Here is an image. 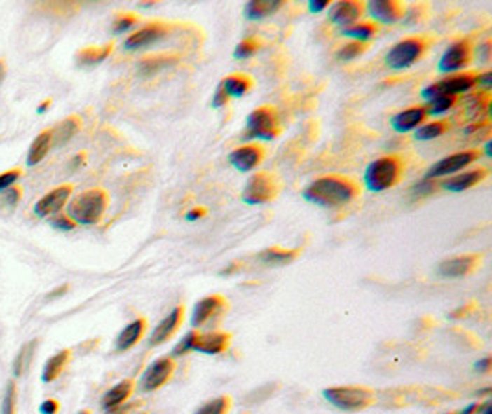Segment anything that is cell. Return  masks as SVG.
Here are the masks:
<instances>
[{"label": "cell", "instance_id": "obj_1", "mask_svg": "<svg viewBox=\"0 0 492 414\" xmlns=\"http://www.w3.org/2000/svg\"><path fill=\"white\" fill-rule=\"evenodd\" d=\"M360 195V186L353 179L343 175H324L303 190V198L315 207L341 208L347 207Z\"/></svg>", "mask_w": 492, "mask_h": 414}, {"label": "cell", "instance_id": "obj_2", "mask_svg": "<svg viewBox=\"0 0 492 414\" xmlns=\"http://www.w3.org/2000/svg\"><path fill=\"white\" fill-rule=\"evenodd\" d=\"M109 207V195L102 188H90L76 195L67 207V216L76 225H96L102 221L105 210Z\"/></svg>", "mask_w": 492, "mask_h": 414}, {"label": "cell", "instance_id": "obj_3", "mask_svg": "<svg viewBox=\"0 0 492 414\" xmlns=\"http://www.w3.org/2000/svg\"><path fill=\"white\" fill-rule=\"evenodd\" d=\"M404 173V160L398 155H385L369 164L363 181L371 192L380 193L398 184Z\"/></svg>", "mask_w": 492, "mask_h": 414}, {"label": "cell", "instance_id": "obj_4", "mask_svg": "<svg viewBox=\"0 0 492 414\" xmlns=\"http://www.w3.org/2000/svg\"><path fill=\"white\" fill-rule=\"evenodd\" d=\"M328 403L345 413H358L376 401V394L367 387H330L323 390Z\"/></svg>", "mask_w": 492, "mask_h": 414}, {"label": "cell", "instance_id": "obj_5", "mask_svg": "<svg viewBox=\"0 0 492 414\" xmlns=\"http://www.w3.org/2000/svg\"><path fill=\"white\" fill-rule=\"evenodd\" d=\"M280 134L279 113L271 105H262V107L251 111L245 120V131L242 137L245 140L251 138H262V140H273Z\"/></svg>", "mask_w": 492, "mask_h": 414}, {"label": "cell", "instance_id": "obj_6", "mask_svg": "<svg viewBox=\"0 0 492 414\" xmlns=\"http://www.w3.org/2000/svg\"><path fill=\"white\" fill-rule=\"evenodd\" d=\"M426 48V37H423V35H411V37L398 41L397 45L389 50L388 55H385V63H388L389 69L393 70L409 69L411 64H415L423 57Z\"/></svg>", "mask_w": 492, "mask_h": 414}, {"label": "cell", "instance_id": "obj_7", "mask_svg": "<svg viewBox=\"0 0 492 414\" xmlns=\"http://www.w3.org/2000/svg\"><path fill=\"white\" fill-rule=\"evenodd\" d=\"M477 85V74L476 72H461V74H452L446 78L439 79L435 83L428 85L423 90L424 99H433L439 96H452L458 98L459 94H465L468 90H472Z\"/></svg>", "mask_w": 492, "mask_h": 414}, {"label": "cell", "instance_id": "obj_8", "mask_svg": "<svg viewBox=\"0 0 492 414\" xmlns=\"http://www.w3.org/2000/svg\"><path fill=\"white\" fill-rule=\"evenodd\" d=\"M279 190V181H277L273 173L259 172L251 175L247 183H245L244 192H242V201L245 205H266V202L273 201L277 198Z\"/></svg>", "mask_w": 492, "mask_h": 414}, {"label": "cell", "instance_id": "obj_9", "mask_svg": "<svg viewBox=\"0 0 492 414\" xmlns=\"http://www.w3.org/2000/svg\"><path fill=\"white\" fill-rule=\"evenodd\" d=\"M479 151L477 149H465V151H458V153L448 155V157L441 158L437 163L433 164L432 168L428 170L424 179H441V177H452V175H458L459 172L474 164L479 158Z\"/></svg>", "mask_w": 492, "mask_h": 414}, {"label": "cell", "instance_id": "obj_10", "mask_svg": "<svg viewBox=\"0 0 492 414\" xmlns=\"http://www.w3.org/2000/svg\"><path fill=\"white\" fill-rule=\"evenodd\" d=\"M474 60V46L470 41L458 39L444 50V54L439 60V70L444 74H456L459 70L472 63Z\"/></svg>", "mask_w": 492, "mask_h": 414}, {"label": "cell", "instance_id": "obj_11", "mask_svg": "<svg viewBox=\"0 0 492 414\" xmlns=\"http://www.w3.org/2000/svg\"><path fill=\"white\" fill-rule=\"evenodd\" d=\"M175 372V361L174 357H159L155 359L148 368L144 370V374L140 378V390L144 392H153V390H159L160 387L168 383L172 380V375Z\"/></svg>", "mask_w": 492, "mask_h": 414}, {"label": "cell", "instance_id": "obj_12", "mask_svg": "<svg viewBox=\"0 0 492 414\" xmlns=\"http://www.w3.org/2000/svg\"><path fill=\"white\" fill-rule=\"evenodd\" d=\"M227 310H229V302L225 301L221 295L205 296V298H201L194 306L190 324H192L194 330H199V328H203L205 324H209L210 321H216V319L224 315Z\"/></svg>", "mask_w": 492, "mask_h": 414}, {"label": "cell", "instance_id": "obj_13", "mask_svg": "<svg viewBox=\"0 0 492 414\" xmlns=\"http://www.w3.org/2000/svg\"><path fill=\"white\" fill-rule=\"evenodd\" d=\"M166 34H168V26L164 25V22H160V20H153V22H148V25H144L142 28H139V30L133 32L131 35H128L124 41V48H144V46L153 45V43H159Z\"/></svg>", "mask_w": 492, "mask_h": 414}, {"label": "cell", "instance_id": "obj_14", "mask_svg": "<svg viewBox=\"0 0 492 414\" xmlns=\"http://www.w3.org/2000/svg\"><path fill=\"white\" fill-rule=\"evenodd\" d=\"M72 190H74L72 184H61V186L50 190L48 193H45L39 201L35 202L34 214L37 217H48L52 214L61 212V208L69 202Z\"/></svg>", "mask_w": 492, "mask_h": 414}, {"label": "cell", "instance_id": "obj_15", "mask_svg": "<svg viewBox=\"0 0 492 414\" xmlns=\"http://www.w3.org/2000/svg\"><path fill=\"white\" fill-rule=\"evenodd\" d=\"M481 256L479 254H461V256L448 258L437 265L439 276L443 278H463L474 272L479 267Z\"/></svg>", "mask_w": 492, "mask_h": 414}, {"label": "cell", "instance_id": "obj_16", "mask_svg": "<svg viewBox=\"0 0 492 414\" xmlns=\"http://www.w3.org/2000/svg\"><path fill=\"white\" fill-rule=\"evenodd\" d=\"M183 319H184V306H175L174 310L170 311L168 315L164 317L159 324L155 326L153 333L149 336L148 345L153 348V346H160L164 345L166 340L172 339V337L175 336V331L179 330L181 324H183Z\"/></svg>", "mask_w": 492, "mask_h": 414}, {"label": "cell", "instance_id": "obj_17", "mask_svg": "<svg viewBox=\"0 0 492 414\" xmlns=\"http://www.w3.org/2000/svg\"><path fill=\"white\" fill-rule=\"evenodd\" d=\"M369 15L373 17V22H382V25H393L402 19L406 13V6L398 0H371L365 6Z\"/></svg>", "mask_w": 492, "mask_h": 414}, {"label": "cell", "instance_id": "obj_18", "mask_svg": "<svg viewBox=\"0 0 492 414\" xmlns=\"http://www.w3.org/2000/svg\"><path fill=\"white\" fill-rule=\"evenodd\" d=\"M229 331H207V333H198L196 343L192 346V352L205 355H219L229 350L231 346Z\"/></svg>", "mask_w": 492, "mask_h": 414}, {"label": "cell", "instance_id": "obj_19", "mask_svg": "<svg viewBox=\"0 0 492 414\" xmlns=\"http://www.w3.org/2000/svg\"><path fill=\"white\" fill-rule=\"evenodd\" d=\"M363 13H365V4H362L358 0H343V2L332 6L328 19L334 25L341 26V30H343V28L360 22Z\"/></svg>", "mask_w": 492, "mask_h": 414}, {"label": "cell", "instance_id": "obj_20", "mask_svg": "<svg viewBox=\"0 0 492 414\" xmlns=\"http://www.w3.org/2000/svg\"><path fill=\"white\" fill-rule=\"evenodd\" d=\"M264 160V148L260 144H244L233 149L229 155V163L238 172H253Z\"/></svg>", "mask_w": 492, "mask_h": 414}, {"label": "cell", "instance_id": "obj_21", "mask_svg": "<svg viewBox=\"0 0 492 414\" xmlns=\"http://www.w3.org/2000/svg\"><path fill=\"white\" fill-rule=\"evenodd\" d=\"M487 177H488L487 168H476V170H470V172H463V173H458V175H452V177L443 179L441 188L446 190V192L459 193V192H465V190H470V188H474L476 184H479Z\"/></svg>", "mask_w": 492, "mask_h": 414}, {"label": "cell", "instance_id": "obj_22", "mask_svg": "<svg viewBox=\"0 0 492 414\" xmlns=\"http://www.w3.org/2000/svg\"><path fill=\"white\" fill-rule=\"evenodd\" d=\"M428 118L426 114V107H409L400 111L398 114H395L391 118V125L397 133H409V131H415L424 123V120Z\"/></svg>", "mask_w": 492, "mask_h": 414}, {"label": "cell", "instance_id": "obj_23", "mask_svg": "<svg viewBox=\"0 0 492 414\" xmlns=\"http://www.w3.org/2000/svg\"><path fill=\"white\" fill-rule=\"evenodd\" d=\"M146 328H148V321L144 317H139L131 321L130 324L124 326V330L120 331L118 337L115 340V350L116 352H128L131 350L137 343H139L146 333Z\"/></svg>", "mask_w": 492, "mask_h": 414}, {"label": "cell", "instance_id": "obj_24", "mask_svg": "<svg viewBox=\"0 0 492 414\" xmlns=\"http://www.w3.org/2000/svg\"><path fill=\"white\" fill-rule=\"evenodd\" d=\"M133 390H135V380L128 378V380L118 381L115 387H111V389L104 394V398H102V407H104L105 410L118 409V407L128 403V399L131 398Z\"/></svg>", "mask_w": 492, "mask_h": 414}, {"label": "cell", "instance_id": "obj_25", "mask_svg": "<svg viewBox=\"0 0 492 414\" xmlns=\"http://www.w3.org/2000/svg\"><path fill=\"white\" fill-rule=\"evenodd\" d=\"M179 61V55L177 54H155V55H148V57H142L139 61V74L148 78V76H155L159 74L160 70H164L166 67H172Z\"/></svg>", "mask_w": 492, "mask_h": 414}, {"label": "cell", "instance_id": "obj_26", "mask_svg": "<svg viewBox=\"0 0 492 414\" xmlns=\"http://www.w3.org/2000/svg\"><path fill=\"white\" fill-rule=\"evenodd\" d=\"M282 6V0H251L244 6V15L249 20H262L277 13Z\"/></svg>", "mask_w": 492, "mask_h": 414}, {"label": "cell", "instance_id": "obj_27", "mask_svg": "<svg viewBox=\"0 0 492 414\" xmlns=\"http://www.w3.org/2000/svg\"><path fill=\"white\" fill-rule=\"evenodd\" d=\"M70 354H72V352H70L69 348H65V350H60L57 354L52 355V357L45 363V366H43L41 380L45 381V383H52V381L57 380V378L63 374L65 366L69 365Z\"/></svg>", "mask_w": 492, "mask_h": 414}, {"label": "cell", "instance_id": "obj_28", "mask_svg": "<svg viewBox=\"0 0 492 414\" xmlns=\"http://www.w3.org/2000/svg\"><path fill=\"white\" fill-rule=\"evenodd\" d=\"M81 129V118L80 116H69L63 122H60L54 129H50L52 133V146H63L70 140V138L78 134Z\"/></svg>", "mask_w": 492, "mask_h": 414}, {"label": "cell", "instance_id": "obj_29", "mask_svg": "<svg viewBox=\"0 0 492 414\" xmlns=\"http://www.w3.org/2000/svg\"><path fill=\"white\" fill-rule=\"evenodd\" d=\"M219 85L224 87L229 98H242L253 89V79L249 78L247 74H242V72H234V74L227 76Z\"/></svg>", "mask_w": 492, "mask_h": 414}, {"label": "cell", "instance_id": "obj_30", "mask_svg": "<svg viewBox=\"0 0 492 414\" xmlns=\"http://www.w3.org/2000/svg\"><path fill=\"white\" fill-rule=\"evenodd\" d=\"M299 256V249H280V247H271L259 254V261L264 265H284L289 263Z\"/></svg>", "mask_w": 492, "mask_h": 414}, {"label": "cell", "instance_id": "obj_31", "mask_svg": "<svg viewBox=\"0 0 492 414\" xmlns=\"http://www.w3.org/2000/svg\"><path fill=\"white\" fill-rule=\"evenodd\" d=\"M113 43L104 46H85L76 54V61L80 64H98L113 54Z\"/></svg>", "mask_w": 492, "mask_h": 414}, {"label": "cell", "instance_id": "obj_32", "mask_svg": "<svg viewBox=\"0 0 492 414\" xmlns=\"http://www.w3.org/2000/svg\"><path fill=\"white\" fill-rule=\"evenodd\" d=\"M50 148H52V133H50V129H46V131L37 134L34 142H32L30 149H28V164L30 166L39 164L46 157Z\"/></svg>", "mask_w": 492, "mask_h": 414}, {"label": "cell", "instance_id": "obj_33", "mask_svg": "<svg viewBox=\"0 0 492 414\" xmlns=\"http://www.w3.org/2000/svg\"><path fill=\"white\" fill-rule=\"evenodd\" d=\"M376 32H378V26L374 25L373 20H360V22H356V25L343 28V30H341V35H347V37H350V39L363 43V45H367L369 41L373 39L374 35H376Z\"/></svg>", "mask_w": 492, "mask_h": 414}, {"label": "cell", "instance_id": "obj_34", "mask_svg": "<svg viewBox=\"0 0 492 414\" xmlns=\"http://www.w3.org/2000/svg\"><path fill=\"white\" fill-rule=\"evenodd\" d=\"M450 129V123L444 122V120H435V122L424 123L418 129H415V138L421 140V142H426V140H433V138L443 137Z\"/></svg>", "mask_w": 492, "mask_h": 414}, {"label": "cell", "instance_id": "obj_35", "mask_svg": "<svg viewBox=\"0 0 492 414\" xmlns=\"http://www.w3.org/2000/svg\"><path fill=\"white\" fill-rule=\"evenodd\" d=\"M231 407H233L231 396H218V398L205 401L201 407L194 410V414H229Z\"/></svg>", "mask_w": 492, "mask_h": 414}, {"label": "cell", "instance_id": "obj_36", "mask_svg": "<svg viewBox=\"0 0 492 414\" xmlns=\"http://www.w3.org/2000/svg\"><path fill=\"white\" fill-rule=\"evenodd\" d=\"M456 102H458V98H452V96H439V98L430 99L426 114L428 116H441V114L448 113L456 105Z\"/></svg>", "mask_w": 492, "mask_h": 414}, {"label": "cell", "instance_id": "obj_37", "mask_svg": "<svg viewBox=\"0 0 492 414\" xmlns=\"http://www.w3.org/2000/svg\"><path fill=\"white\" fill-rule=\"evenodd\" d=\"M369 46L363 45V43H358V41H350V43H347V45L339 46V50L336 52V57H338L339 61H353L356 60V57H360L362 54H365L367 52Z\"/></svg>", "mask_w": 492, "mask_h": 414}, {"label": "cell", "instance_id": "obj_38", "mask_svg": "<svg viewBox=\"0 0 492 414\" xmlns=\"http://www.w3.org/2000/svg\"><path fill=\"white\" fill-rule=\"evenodd\" d=\"M260 48V41L254 39V37H245V39H242L236 45V48H234V57L236 60H249V57H253L257 52H259Z\"/></svg>", "mask_w": 492, "mask_h": 414}, {"label": "cell", "instance_id": "obj_39", "mask_svg": "<svg viewBox=\"0 0 492 414\" xmlns=\"http://www.w3.org/2000/svg\"><path fill=\"white\" fill-rule=\"evenodd\" d=\"M17 410V385L13 381L6 385L4 399L0 405V414H15Z\"/></svg>", "mask_w": 492, "mask_h": 414}, {"label": "cell", "instance_id": "obj_40", "mask_svg": "<svg viewBox=\"0 0 492 414\" xmlns=\"http://www.w3.org/2000/svg\"><path fill=\"white\" fill-rule=\"evenodd\" d=\"M139 22V17L135 13H120L113 20V32L115 34H122V32H130Z\"/></svg>", "mask_w": 492, "mask_h": 414}, {"label": "cell", "instance_id": "obj_41", "mask_svg": "<svg viewBox=\"0 0 492 414\" xmlns=\"http://www.w3.org/2000/svg\"><path fill=\"white\" fill-rule=\"evenodd\" d=\"M34 346H35V343H32V345H25L22 348H20L19 355H17L15 361H13V374L20 375L22 372H25L26 366H28V363H30V359H32V352H34Z\"/></svg>", "mask_w": 492, "mask_h": 414}, {"label": "cell", "instance_id": "obj_42", "mask_svg": "<svg viewBox=\"0 0 492 414\" xmlns=\"http://www.w3.org/2000/svg\"><path fill=\"white\" fill-rule=\"evenodd\" d=\"M198 333H199L198 330L189 331V333L183 337V340H179V343L175 345V348L172 350V355H170V357H181V355H186L189 352H192V346H194Z\"/></svg>", "mask_w": 492, "mask_h": 414}, {"label": "cell", "instance_id": "obj_43", "mask_svg": "<svg viewBox=\"0 0 492 414\" xmlns=\"http://www.w3.org/2000/svg\"><path fill=\"white\" fill-rule=\"evenodd\" d=\"M437 190V183L432 181V179H423L421 183L415 184L411 190L413 198H424V195H430Z\"/></svg>", "mask_w": 492, "mask_h": 414}, {"label": "cell", "instance_id": "obj_44", "mask_svg": "<svg viewBox=\"0 0 492 414\" xmlns=\"http://www.w3.org/2000/svg\"><path fill=\"white\" fill-rule=\"evenodd\" d=\"M20 170L19 168H15V170H8V172H4V173H0V192L2 190H8L10 186H13V184L17 183V179L20 177Z\"/></svg>", "mask_w": 492, "mask_h": 414}, {"label": "cell", "instance_id": "obj_45", "mask_svg": "<svg viewBox=\"0 0 492 414\" xmlns=\"http://www.w3.org/2000/svg\"><path fill=\"white\" fill-rule=\"evenodd\" d=\"M52 227L60 228V230H72L76 227V223L69 216H57L52 219Z\"/></svg>", "mask_w": 492, "mask_h": 414}, {"label": "cell", "instance_id": "obj_46", "mask_svg": "<svg viewBox=\"0 0 492 414\" xmlns=\"http://www.w3.org/2000/svg\"><path fill=\"white\" fill-rule=\"evenodd\" d=\"M227 104H229V96H227V92L224 90V87H221V85H218V89H216V92H214V96H212V107L219 109Z\"/></svg>", "mask_w": 492, "mask_h": 414}, {"label": "cell", "instance_id": "obj_47", "mask_svg": "<svg viewBox=\"0 0 492 414\" xmlns=\"http://www.w3.org/2000/svg\"><path fill=\"white\" fill-rule=\"evenodd\" d=\"M39 413L41 414H57L60 413V401L55 399H45L43 403L39 405Z\"/></svg>", "mask_w": 492, "mask_h": 414}, {"label": "cell", "instance_id": "obj_48", "mask_svg": "<svg viewBox=\"0 0 492 414\" xmlns=\"http://www.w3.org/2000/svg\"><path fill=\"white\" fill-rule=\"evenodd\" d=\"M207 216V210H205L203 207H196V208H190L189 212L184 214V219L190 223L198 221V219H201V217Z\"/></svg>", "mask_w": 492, "mask_h": 414}, {"label": "cell", "instance_id": "obj_49", "mask_svg": "<svg viewBox=\"0 0 492 414\" xmlns=\"http://www.w3.org/2000/svg\"><path fill=\"white\" fill-rule=\"evenodd\" d=\"M328 6H330V0H310L308 8L312 13H319V11L327 10Z\"/></svg>", "mask_w": 492, "mask_h": 414}, {"label": "cell", "instance_id": "obj_50", "mask_svg": "<svg viewBox=\"0 0 492 414\" xmlns=\"http://www.w3.org/2000/svg\"><path fill=\"white\" fill-rule=\"evenodd\" d=\"M474 368H476L477 372H481V374H487L488 370H491V357H483V359L476 361Z\"/></svg>", "mask_w": 492, "mask_h": 414}, {"label": "cell", "instance_id": "obj_51", "mask_svg": "<svg viewBox=\"0 0 492 414\" xmlns=\"http://www.w3.org/2000/svg\"><path fill=\"white\" fill-rule=\"evenodd\" d=\"M477 83L483 85L485 89H488L492 83V72H483V74H477Z\"/></svg>", "mask_w": 492, "mask_h": 414}, {"label": "cell", "instance_id": "obj_52", "mask_svg": "<svg viewBox=\"0 0 492 414\" xmlns=\"http://www.w3.org/2000/svg\"><path fill=\"white\" fill-rule=\"evenodd\" d=\"M477 50H481V57L483 61H488V57H491V43H485V45L477 46Z\"/></svg>", "mask_w": 492, "mask_h": 414}, {"label": "cell", "instance_id": "obj_53", "mask_svg": "<svg viewBox=\"0 0 492 414\" xmlns=\"http://www.w3.org/2000/svg\"><path fill=\"white\" fill-rule=\"evenodd\" d=\"M476 414H492V403L491 401H485L483 405H479L476 410Z\"/></svg>", "mask_w": 492, "mask_h": 414}, {"label": "cell", "instance_id": "obj_54", "mask_svg": "<svg viewBox=\"0 0 492 414\" xmlns=\"http://www.w3.org/2000/svg\"><path fill=\"white\" fill-rule=\"evenodd\" d=\"M477 407H479V403H476V401H474V403L467 405V407H465V409H461V410H459L458 414H476Z\"/></svg>", "mask_w": 492, "mask_h": 414}, {"label": "cell", "instance_id": "obj_55", "mask_svg": "<svg viewBox=\"0 0 492 414\" xmlns=\"http://www.w3.org/2000/svg\"><path fill=\"white\" fill-rule=\"evenodd\" d=\"M4 76H6V64H4V61H0V83H2Z\"/></svg>", "mask_w": 492, "mask_h": 414}, {"label": "cell", "instance_id": "obj_56", "mask_svg": "<svg viewBox=\"0 0 492 414\" xmlns=\"http://www.w3.org/2000/svg\"><path fill=\"white\" fill-rule=\"evenodd\" d=\"M485 155H488V157L492 155V140H487V144H485Z\"/></svg>", "mask_w": 492, "mask_h": 414}, {"label": "cell", "instance_id": "obj_57", "mask_svg": "<svg viewBox=\"0 0 492 414\" xmlns=\"http://www.w3.org/2000/svg\"><path fill=\"white\" fill-rule=\"evenodd\" d=\"M50 107V99H46V102H43L41 104V107H39V113H43V111H46V109Z\"/></svg>", "mask_w": 492, "mask_h": 414}, {"label": "cell", "instance_id": "obj_58", "mask_svg": "<svg viewBox=\"0 0 492 414\" xmlns=\"http://www.w3.org/2000/svg\"><path fill=\"white\" fill-rule=\"evenodd\" d=\"M78 414H93V413H90L89 409H83V410H80V413H78Z\"/></svg>", "mask_w": 492, "mask_h": 414}, {"label": "cell", "instance_id": "obj_59", "mask_svg": "<svg viewBox=\"0 0 492 414\" xmlns=\"http://www.w3.org/2000/svg\"><path fill=\"white\" fill-rule=\"evenodd\" d=\"M446 414H453V413H446Z\"/></svg>", "mask_w": 492, "mask_h": 414}]
</instances>
